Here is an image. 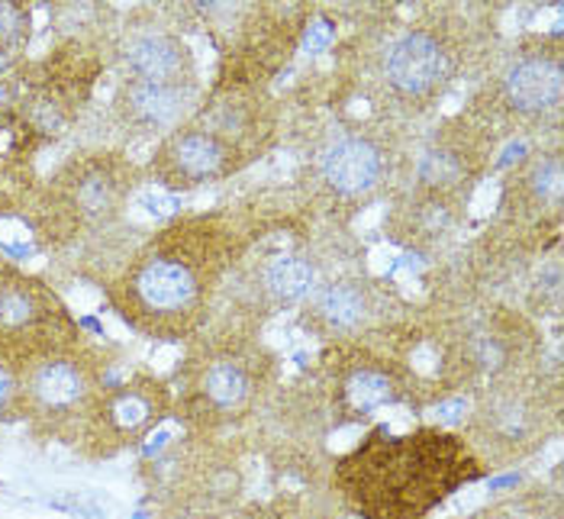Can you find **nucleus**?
I'll use <instances>...</instances> for the list:
<instances>
[{
    "instance_id": "14",
    "label": "nucleus",
    "mask_w": 564,
    "mask_h": 519,
    "mask_svg": "<svg viewBox=\"0 0 564 519\" xmlns=\"http://www.w3.org/2000/svg\"><path fill=\"white\" fill-rule=\"evenodd\" d=\"M368 306H371V301H368V288L365 284L339 281V284H329L326 291H319L316 306H313V316L329 333H346V329H355L368 316Z\"/></svg>"
},
{
    "instance_id": "2",
    "label": "nucleus",
    "mask_w": 564,
    "mask_h": 519,
    "mask_svg": "<svg viewBox=\"0 0 564 519\" xmlns=\"http://www.w3.org/2000/svg\"><path fill=\"white\" fill-rule=\"evenodd\" d=\"M478 475L465 445L438 430L371 435L339 465V480L368 519H420Z\"/></svg>"
},
{
    "instance_id": "19",
    "label": "nucleus",
    "mask_w": 564,
    "mask_h": 519,
    "mask_svg": "<svg viewBox=\"0 0 564 519\" xmlns=\"http://www.w3.org/2000/svg\"><path fill=\"white\" fill-rule=\"evenodd\" d=\"M329 40H333V30H329V23L326 20H316L313 23V30H306V48L310 52H319V48H326L329 45Z\"/></svg>"
},
{
    "instance_id": "15",
    "label": "nucleus",
    "mask_w": 564,
    "mask_h": 519,
    "mask_svg": "<svg viewBox=\"0 0 564 519\" xmlns=\"http://www.w3.org/2000/svg\"><path fill=\"white\" fill-rule=\"evenodd\" d=\"M264 291L278 303L304 301L313 291V264L301 256H278L264 264Z\"/></svg>"
},
{
    "instance_id": "8",
    "label": "nucleus",
    "mask_w": 564,
    "mask_h": 519,
    "mask_svg": "<svg viewBox=\"0 0 564 519\" xmlns=\"http://www.w3.org/2000/svg\"><path fill=\"white\" fill-rule=\"evenodd\" d=\"M165 413V388L142 378L117 388L100 407V433L110 442H132Z\"/></svg>"
},
{
    "instance_id": "20",
    "label": "nucleus",
    "mask_w": 564,
    "mask_h": 519,
    "mask_svg": "<svg viewBox=\"0 0 564 519\" xmlns=\"http://www.w3.org/2000/svg\"><path fill=\"white\" fill-rule=\"evenodd\" d=\"M17 378H13V371L0 361V413L3 410H10V403H13V397H17Z\"/></svg>"
},
{
    "instance_id": "4",
    "label": "nucleus",
    "mask_w": 564,
    "mask_h": 519,
    "mask_svg": "<svg viewBox=\"0 0 564 519\" xmlns=\"http://www.w3.org/2000/svg\"><path fill=\"white\" fill-rule=\"evenodd\" d=\"M236 159L239 149L226 132H219L217 127H187L162 142L152 169L169 187H191L226 177L236 169Z\"/></svg>"
},
{
    "instance_id": "6",
    "label": "nucleus",
    "mask_w": 564,
    "mask_h": 519,
    "mask_svg": "<svg viewBox=\"0 0 564 519\" xmlns=\"http://www.w3.org/2000/svg\"><path fill=\"white\" fill-rule=\"evenodd\" d=\"M130 191L132 184L127 181L123 169L107 159L75 165L62 177L65 210H72V217L78 223H104L107 217H113Z\"/></svg>"
},
{
    "instance_id": "11",
    "label": "nucleus",
    "mask_w": 564,
    "mask_h": 519,
    "mask_svg": "<svg viewBox=\"0 0 564 519\" xmlns=\"http://www.w3.org/2000/svg\"><path fill=\"white\" fill-rule=\"evenodd\" d=\"M55 313V298H48L43 284L0 268V336L36 333Z\"/></svg>"
},
{
    "instance_id": "5",
    "label": "nucleus",
    "mask_w": 564,
    "mask_h": 519,
    "mask_svg": "<svg viewBox=\"0 0 564 519\" xmlns=\"http://www.w3.org/2000/svg\"><path fill=\"white\" fill-rule=\"evenodd\" d=\"M94 393V378L72 355H45L33 365L26 378V397L33 410L48 420H65L72 413H82Z\"/></svg>"
},
{
    "instance_id": "17",
    "label": "nucleus",
    "mask_w": 564,
    "mask_h": 519,
    "mask_svg": "<svg viewBox=\"0 0 564 519\" xmlns=\"http://www.w3.org/2000/svg\"><path fill=\"white\" fill-rule=\"evenodd\" d=\"M465 174H468V165H465V155L458 149L438 145L420 159V177L430 187H455L465 181Z\"/></svg>"
},
{
    "instance_id": "3",
    "label": "nucleus",
    "mask_w": 564,
    "mask_h": 519,
    "mask_svg": "<svg viewBox=\"0 0 564 519\" xmlns=\"http://www.w3.org/2000/svg\"><path fill=\"white\" fill-rule=\"evenodd\" d=\"M455 48L435 30H410L388 48L384 75L397 97L430 100L455 75Z\"/></svg>"
},
{
    "instance_id": "9",
    "label": "nucleus",
    "mask_w": 564,
    "mask_h": 519,
    "mask_svg": "<svg viewBox=\"0 0 564 519\" xmlns=\"http://www.w3.org/2000/svg\"><path fill=\"white\" fill-rule=\"evenodd\" d=\"M388 169V159L381 145H375L365 136H346L333 142L323 155V181L339 194V197H358L368 194Z\"/></svg>"
},
{
    "instance_id": "18",
    "label": "nucleus",
    "mask_w": 564,
    "mask_h": 519,
    "mask_svg": "<svg viewBox=\"0 0 564 519\" xmlns=\"http://www.w3.org/2000/svg\"><path fill=\"white\" fill-rule=\"evenodd\" d=\"M30 40V10L20 3H0V48L10 55Z\"/></svg>"
},
{
    "instance_id": "13",
    "label": "nucleus",
    "mask_w": 564,
    "mask_h": 519,
    "mask_svg": "<svg viewBox=\"0 0 564 519\" xmlns=\"http://www.w3.org/2000/svg\"><path fill=\"white\" fill-rule=\"evenodd\" d=\"M256 390V375L246 361L239 358H217L210 361V368H204L200 378V393L214 410H239Z\"/></svg>"
},
{
    "instance_id": "10",
    "label": "nucleus",
    "mask_w": 564,
    "mask_h": 519,
    "mask_svg": "<svg viewBox=\"0 0 564 519\" xmlns=\"http://www.w3.org/2000/svg\"><path fill=\"white\" fill-rule=\"evenodd\" d=\"M123 65L135 82H159V85H194V58L177 36L155 33L142 36L127 48Z\"/></svg>"
},
{
    "instance_id": "1",
    "label": "nucleus",
    "mask_w": 564,
    "mask_h": 519,
    "mask_svg": "<svg viewBox=\"0 0 564 519\" xmlns=\"http://www.w3.org/2000/svg\"><path fill=\"white\" fill-rule=\"evenodd\" d=\"M229 259L217 219H191L145 242L113 288L120 316L139 333L174 339L200 323Z\"/></svg>"
},
{
    "instance_id": "7",
    "label": "nucleus",
    "mask_w": 564,
    "mask_h": 519,
    "mask_svg": "<svg viewBox=\"0 0 564 519\" xmlns=\"http://www.w3.org/2000/svg\"><path fill=\"white\" fill-rule=\"evenodd\" d=\"M564 68L555 52H529L507 72L503 97L520 117H545L562 104Z\"/></svg>"
},
{
    "instance_id": "21",
    "label": "nucleus",
    "mask_w": 564,
    "mask_h": 519,
    "mask_svg": "<svg viewBox=\"0 0 564 519\" xmlns=\"http://www.w3.org/2000/svg\"><path fill=\"white\" fill-rule=\"evenodd\" d=\"M435 417H438V423H442V426H452V423H458V420L465 417V400H448V403H438Z\"/></svg>"
},
{
    "instance_id": "12",
    "label": "nucleus",
    "mask_w": 564,
    "mask_h": 519,
    "mask_svg": "<svg viewBox=\"0 0 564 519\" xmlns=\"http://www.w3.org/2000/svg\"><path fill=\"white\" fill-rule=\"evenodd\" d=\"M120 110L139 130H162L172 127L191 104V85H159V82H135L130 78L120 87Z\"/></svg>"
},
{
    "instance_id": "22",
    "label": "nucleus",
    "mask_w": 564,
    "mask_h": 519,
    "mask_svg": "<svg viewBox=\"0 0 564 519\" xmlns=\"http://www.w3.org/2000/svg\"><path fill=\"white\" fill-rule=\"evenodd\" d=\"M7 65H10V55H7V52H3V48H0V75H3V72H7Z\"/></svg>"
},
{
    "instance_id": "16",
    "label": "nucleus",
    "mask_w": 564,
    "mask_h": 519,
    "mask_svg": "<svg viewBox=\"0 0 564 519\" xmlns=\"http://www.w3.org/2000/svg\"><path fill=\"white\" fill-rule=\"evenodd\" d=\"M339 397H343V403L351 413H371V410H378L388 400H393L391 375L375 368V365L355 368L346 378L343 390H339Z\"/></svg>"
}]
</instances>
